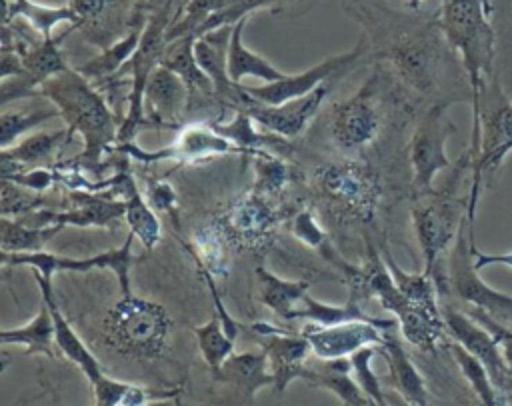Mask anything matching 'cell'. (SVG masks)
I'll return each mask as SVG.
<instances>
[{
    "instance_id": "1",
    "label": "cell",
    "mask_w": 512,
    "mask_h": 406,
    "mask_svg": "<svg viewBox=\"0 0 512 406\" xmlns=\"http://www.w3.org/2000/svg\"><path fill=\"white\" fill-rule=\"evenodd\" d=\"M342 8L362 24L376 54L388 58L412 88L424 94L436 88L444 36L440 20H422L380 0H342Z\"/></svg>"
},
{
    "instance_id": "2",
    "label": "cell",
    "mask_w": 512,
    "mask_h": 406,
    "mask_svg": "<svg viewBox=\"0 0 512 406\" xmlns=\"http://www.w3.org/2000/svg\"><path fill=\"white\" fill-rule=\"evenodd\" d=\"M40 96L48 98L72 134H82L84 150L70 162L96 170L102 154L118 142L122 120L114 116L104 96L92 88L80 70L64 68L40 86Z\"/></svg>"
},
{
    "instance_id": "3",
    "label": "cell",
    "mask_w": 512,
    "mask_h": 406,
    "mask_svg": "<svg viewBox=\"0 0 512 406\" xmlns=\"http://www.w3.org/2000/svg\"><path fill=\"white\" fill-rule=\"evenodd\" d=\"M484 0H442L440 26L446 44L460 54L472 90V112L478 108L482 86L494 60V30Z\"/></svg>"
},
{
    "instance_id": "4",
    "label": "cell",
    "mask_w": 512,
    "mask_h": 406,
    "mask_svg": "<svg viewBox=\"0 0 512 406\" xmlns=\"http://www.w3.org/2000/svg\"><path fill=\"white\" fill-rule=\"evenodd\" d=\"M170 332L166 310L134 294L122 296L104 316L102 340L108 348L130 358H152L162 352Z\"/></svg>"
},
{
    "instance_id": "5",
    "label": "cell",
    "mask_w": 512,
    "mask_h": 406,
    "mask_svg": "<svg viewBox=\"0 0 512 406\" xmlns=\"http://www.w3.org/2000/svg\"><path fill=\"white\" fill-rule=\"evenodd\" d=\"M468 166H472L470 152H466L458 160V164L452 170L448 184L442 192L428 194L426 202L416 204L412 208L414 234H416V240L422 250L424 272H428V274H434V270L440 262V256L454 242L458 228L462 224V218L466 216L468 198H464V200L454 198V188L458 186L462 170Z\"/></svg>"
},
{
    "instance_id": "6",
    "label": "cell",
    "mask_w": 512,
    "mask_h": 406,
    "mask_svg": "<svg viewBox=\"0 0 512 406\" xmlns=\"http://www.w3.org/2000/svg\"><path fill=\"white\" fill-rule=\"evenodd\" d=\"M172 0H164L160 8L148 18L140 44L132 58L120 68L122 72H130V92H128V112L126 118H122L120 130H118V144L134 140L136 130L146 122V110H144V90L148 84V78L152 70L162 62L166 52V30L172 22L170 18Z\"/></svg>"
},
{
    "instance_id": "7",
    "label": "cell",
    "mask_w": 512,
    "mask_h": 406,
    "mask_svg": "<svg viewBox=\"0 0 512 406\" xmlns=\"http://www.w3.org/2000/svg\"><path fill=\"white\" fill-rule=\"evenodd\" d=\"M472 246L474 226L468 222V216H464L448 256V290L468 306L482 310L498 324L512 328V296L488 286L478 276L480 270L474 266Z\"/></svg>"
},
{
    "instance_id": "8",
    "label": "cell",
    "mask_w": 512,
    "mask_h": 406,
    "mask_svg": "<svg viewBox=\"0 0 512 406\" xmlns=\"http://www.w3.org/2000/svg\"><path fill=\"white\" fill-rule=\"evenodd\" d=\"M314 186L336 212L362 222L372 220L380 184L368 164L354 160L322 164L314 174Z\"/></svg>"
},
{
    "instance_id": "9",
    "label": "cell",
    "mask_w": 512,
    "mask_h": 406,
    "mask_svg": "<svg viewBox=\"0 0 512 406\" xmlns=\"http://www.w3.org/2000/svg\"><path fill=\"white\" fill-rule=\"evenodd\" d=\"M134 234L128 232L122 246L114 250H106L86 258L74 256H58L46 250L36 252H2L4 266H28L40 272L46 278H52L56 272H88V270H110L120 284V294H132L130 288V268L138 262V256L132 254Z\"/></svg>"
},
{
    "instance_id": "10",
    "label": "cell",
    "mask_w": 512,
    "mask_h": 406,
    "mask_svg": "<svg viewBox=\"0 0 512 406\" xmlns=\"http://www.w3.org/2000/svg\"><path fill=\"white\" fill-rule=\"evenodd\" d=\"M450 102H438L430 106L414 128L410 140V166L412 186L416 196L432 194L434 176L450 166L446 156V140L454 132V124L446 116Z\"/></svg>"
},
{
    "instance_id": "11",
    "label": "cell",
    "mask_w": 512,
    "mask_h": 406,
    "mask_svg": "<svg viewBox=\"0 0 512 406\" xmlns=\"http://www.w3.org/2000/svg\"><path fill=\"white\" fill-rule=\"evenodd\" d=\"M440 310L448 336L480 358L498 392H502L506 402H512V370L504 358L496 336L478 320H474L468 312H462L452 304H442Z\"/></svg>"
},
{
    "instance_id": "12",
    "label": "cell",
    "mask_w": 512,
    "mask_h": 406,
    "mask_svg": "<svg viewBox=\"0 0 512 406\" xmlns=\"http://www.w3.org/2000/svg\"><path fill=\"white\" fill-rule=\"evenodd\" d=\"M366 52H368V40L366 36H360L354 48L344 54H334L300 74H286L276 82H264V86H246V90L250 96H254L264 104H282V102L310 94L320 84H324L330 76L348 72Z\"/></svg>"
},
{
    "instance_id": "13",
    "label": "cell",
    "mask_w": 512,
    "mask_h": 406,
    "mask_svg": "<svg viewBox=\"0 0 512 406\" xmlns=\"http://www.w3.org/2000/svg\"><path fill=\"white\" fill-rule=\"evenodd\" d=\"M278 218L280 212L272 208V200L250 190L226 204L216 216V222L226 232L228 240L248 248H258L270 240Z\"/></svg>"
},
{
    "instance_id": "14",
    "label": "cell",
    "mask_w": 512,
    "mask_h": 406,
    "mask_svg": "<svg viewBox=\"0 0 512 406\" xmlns=\"http://www.w3.org/2000/svg\"><path fill=\"white\" fill-rule=\"evenodd\" d=\"M114 150L124 152L132 156L138 162L154 164L160 160H198L214 154H230L236 152V144H232L228 138L218 134L212 124H188L184 126L174 142L160 150H142L136 146L134 140L118 144Z\"/></svg>"
},
{
    "instance_id": "15",
    "label": "cell",
    "mask_w": 512,
    "mask_h": 406,
    "mask_svg": "<svg viewBox=\"0 0 512 406\" xmlns=\"http://www.w3.org/2000/svg\"><path fill=\"white\" fill-rule=\"evenodd\" d=\"M376 78L364 82V86L350 98L334 104L332 110V138L344 150L364 148L378 134L380 118L372 104Z\"/></svg>"
},
{
    "instance_id": "16",
    "label": "cell",
    "mask_w": 512,
    "mask_h": 406,
    "mask_svg": "<svg viewBox=\"0 0 512 406\" xmlns=\"http://www.w3.org/2000/svg\"><path fill=\"white\" fill-rule=\"evenodd\" d=\"M248 328L262 340L260 346L268 356L276 392H284L290 382L302 378L308 354L312 352V346L304 334H292L264 322H254Z\"/></svg>"
},
{
    "instance_id": "17",
    "label": "cell",
    "mask_w": 512,
    "mask_h": 406,
    "mask_svg": "<svg viewBox=\"0 0 512 406\" xmlns=\"http://www.w3.org/2000/svg\"><path fill=\"white\" fill-rule=\"evenodd\" d=\"M60 38L44 36L38 42L30 44L26 50L18 52L22 58V74L2 80V104L6 106L12 100L40 94V86L54 74L62 72L66 66L60 54Z\"/></svg>"
},
{
    "instance_id": "18",
    "label": "cell",
    "mask_w": 512,
    "mask_h": 406,
    "mask_svg": "<svg viewBox=\"0 0 512 406\" xmlns=\"http://www.w3.org/2000/svg\"><path fill=\"white\" fill-rule=\"evenodd\" d=\"M326 94H328V86L324 82L310 94L282 102V104H264L252 96V100L246 104L244 110H248L254 122L260 124L262 128L274 134H280L284 138H294L314 118Z\"/></svg>"
},
{
    "instance_id": "19",
    "label": "cell",
    "mask_w": 512,
    "mask_h": 406,
    "mask_svg": "<svg viewBox=\"0 0 512 406\" xmlns=\"http://www.w3.org/2000/svg\"><path fill=\"white\" fill-rule=\"evenodd\" d=\"M304 338L310 342L314 356L318 358H344L354 350L368 344H382V330L366 320H350L320 326L310 322L302 330Z\"/></svg>"
},
{
    "instance_id": "20",
    "label": "cell",
    "mask_w": 512,
    "mask_h": 406,
    "mask_svg": "<svg viewBox=\"0 0 512 406\" xmlns=\"http://www.w3.org/2000/svg\"><path fill=\"white\" fill-rule=\"evenodd\" d=\"M188 98L190 88L186 86V82L170 68L158 64L152 70L144 90L146 122L150 120L154 126L174 128Z\"/></svg>"
},
{
    "instance_id": "21",
    "label": "cell",
    "mask_w": 512,
    "mask_h": 406,
    "mask_svg": "<svg viewBox=\"0 0 512 406\" xmlns=\"http://www.w3.org/2000/svg\"><path fill=\"white\" fill-rule=\"evenodd\" d=\"M56 210H30L20 216H2L0 246L2 252H36L64 228L54 222Z\"/></svg>"
},
{
    "instance_id": "22",
    "label": "cell",
    "mask_w": 512,
    "mask_h": 406,
    "mask_svg": "<svg viewBox=\"0 0 512 406\" xmlns=\"http://www.w3.org/2000/svg\"><path fill=\"white\" fill-rule=\"evenodd\" d=\"M112 190H70L72 208L64 212H56L54 222L62 226H98L108 228L116 220L126 214V202L118 194L110 196Z\"/></svg>"
},
{
    "instance_id": "23",
    "label": "cell",
    "mask_w": 512,
    "mask_h": 406,
    "mask_svg": "<svg viewBox=\"0 0 512 406\" xmlns=\"http://www.w3.org/2000/svg\"><path fill=\"white\" fill-rule=\"evenodd\" d=\"M36 282L40 286V294H42V300L48 304L50 308V314H52V320H54V330H56V346L58 350L72 362L76 364L82 374L88 378L90 384L98 382L104 372L96 360V356L86 348V344L80 340V336L72 330L70 322L66 320V316L62 314L56 298H54V288H52V278H46L42 276L40 272H36Z\"/></svg>"
},
{
    "instance_id": "24",
    "label": "cell",
    "mask_w": 512,
    "mask_h": 406,
    "mask_svg": "<svg viewBox=\"0 0 512 406\" xmlns=\"http://www.w3.org/2000/svg\"><path fill=\"white\" fill-rule=\"evenodd\" d=\"M398 324L382 330V344H378V352L386 358L390 378L396 386V390L402 394V398L410 404L424 406L428 402L426 396V384L420 376L418 368L414 366L410 354L406 352L400 336H398Z\"/></svg>"
},
{
    "instance_id": "25",
    "label": "cell",
    "mask_w": 512,
    "mask_h": 406,
    "mask_svg": "<svg viewBox=\"0 0 512 406\" xmlns=\"http://www.w3.org/2000/svg\"><path fill=\"white\" fill-rule=\"evenodd\" d=\"M352 374L350 358H318L312 362H306V368L302 372L300 380H306L308 384L316 388L330 390L336 394L338 400L350 406H366L372 404V400L362 392L360 384Z\"/></svg>"
},
{
    "instance_id": "26",
    "label": "cell",
    "mask_w": 512,
    "mask_h": 406,
    "mask_svg": "<svg viewBox=\"0 0 512 406\" xmlns=\"http://www.w3.org/2000/svg\"><path fill=\"white\" fill-rule=\"evenodd\" d=\"M214 380L232 384L242 390L248 400L256 396V392L264 386H274V376L270 372L268 356L260 350L232 352L216 370H212Z\"/></svg>"
},
{
    "instance_id": "27",
    "label": "cell",
    "mask_w": 512,
    "mask_h": 406,
    "mask_svg": "<svg viewBox=\"0 0 512 406\" xmlns=\"http://www.w3.org/2000/svg\"><path fill=\"white\" fill-rule=\"evenodd\" d=\"M112 190L126 202V224L128 230L142 242L146 250H154L160 240V222L150 204H146L130 172L120 170L114 174Z\"/></svg>"
},
{
    "instance_id": "28",
    "label": "cell",
    "mask_w": 512,
    "mask_h": 406,
    "mask_svg": "<svg viewBox=\"0 0 512 406\" xmlns=\"http://www.w3.org/2000/svg\"><path fill=\"white\" fill-rule=\"evenodd\" d=\"M300 302H302V308H292L288 312L286 320L302 318V320H308V322H314V324H320V326L338 324V322H350V320H366V322L376 324L380 330L398 324L396 318H376V316L366 314L360 308L358 296H354V294H350V298L344 304H338V306L336 304H328V302H320V300L312 298L308 292L302 296Z\"/></svg>"
},
{
    "instance_id": "29",
    "label": "cell",
    "mask_w": 512,
    "mask_h": 406,
    "mask_svg": "<svg viewBox=\"0 0 512 406\" xmlns=\"http://www.w3.org/2000/svg\"><path fill=\"white\" fill-rule=\"evenodd\" d=\"M72 136L74 134L68 128L54 132H38L14 144L12 148H2V176H10L18 170L42 164L56 152L60 144L70 142Z\"/></svg>"
},
{
    "instance_id": "30",
    "label": "cell",
    "mask_w": 512,
    "mask_h": 406,
    "mask_svg": "<svg viewBox=\"0 0 512 406\" xmlns=\"http://www.w3.org/2000/svg\"><path fill=\"white\" fill-rule=\"evenodd\" d=\"M248 18H242L240 22L234 24L230 46H228V74L234 82H240L246 76H254L262 82H276L286 76V72L278 70L272 62L262 58L260 54L252 52L244 40H242V30L246 26Z\"/></svg>"
},
{
    "instance_id": "31",
    "label": "cell",
    "mask_w": 512,
    "mask_h": 406,
    "mask_svg": "<svg viewBox=\"0 0 512 406\" xmlns=\"http://www.w3.org/2000/svg\"><path fill=\"white\" fill-rule=\"evenodd\" d=\"M2 344H20L28 354H44L56 358V330L48 304L42 300L36 316L18 328H4L0 332Z\"/></svg>"
},
{
    "instance_id": "32",
    "label": "cell",
    "mask_w": 512,
    "mask_h": 406,
    "mask_svg": "<svg viewBox=\"0 0 512 406\" xmlns=\"http://www.w3.org/2000/svg\"><path fill=\"white\" fill-rule=\"evenodd\" d=\"M212 126L218 134H222L232 144H236L238 150L248 152V154H252L256 150H286V148H290L286 142L288 138H284L280 134L256 132L254 118L244 108L234 110V118L230 122H226V124L214 122Z\"/></svg>"
},
{
    "instance_id": "33",
    "label": "cell",
    "mask_w": 512,
    "mask_h": 406,
    "mask_svg": "<svg viewBox=\"0 0 512 406\" xmlns=\"http://www.w3.org/2000/svg\"><path fill=\"white\" fill-rule=\"evenodd\" d=\"M254 276L258 282V300L284 320L294 304L302 300L310 286V280H284L266 270L264 266H258L254 270Z\"/></svg>"
},
{
    "instance_id": "34",
    "label": "cell",
    "mask_w": 512,
    "mask_h": 406,
    "mask_svg": "<svg viewBox=\"0 0 512 406\" xmlns=\"http://www.w3.org/2000/svg\"><path fill=\"white\" fill-rule=\"evenodd\" d=\"M142 32H144V18H138L136 22H132L126 36L112 42V46H106L100 56L88 60L78 70L86 78H96V80H106L108 76H114V72L120 70L136 52Z\"/></svg>"
},
{
    "instance_id": "35",
    "label": "cell",
    "mask_w": 512,
    "mask_h": 406,
    "mask_svg": "<svg viewBox=\"0 0 512 406\" xmlns=\"http://www.w3.org/2000/svg\"><path fill=\"white\" fill-rule=\"evenodd\" d=\"M194 40H196L194 36H184L168 42L160 64L170 68L174 74H178L186 82V86L190 88V96H192V88L204 94H214L212 80L206 76V72L200 68L194 56Z\"/></svg>"
},
{
    "instance_id": "36",
    "label": "cell",
    "mask_w": 512,
    "mask_h": 406,
    "mask_svg": "<svg viewBox=\"0 0 512 406\" xmlns=\"http://www.w3.org/2000/svg\"><path fill=\"white\" fill-rule=\"evenodd\" d=\"M14 18H24L36 32L42 36H52V30L70 22L76 24V12L68 6H44L34 0H4V20L10 22Z\"/></svg>"
},
{
    "instance_id": "37",
    "label": "cell",
    "mask_w": 512,
    "mask_h": 406,
    "mask_svg": "<svg viewBox=\"0 0 512 406\" xmlns=\"http://www.w3.org/2000/svg\"><path fill=\"white\" fill-rule=\"evenodd\" d=\"M228 236L220 228V224L214 220L210 224H204L196 228L192 234V244H184L196 264L204 266L214 276H224L228 272V250H226Z\"/></svg>"
},
{
    "instance_id": "38",
    "label": "cell",
    "mask_w": 512,
    "mask_h": 406,
    "mask_svg": "<svg viewBox=\"0 0 512 406\" xmlns=\"http://www.w3.org/2000/svg\"><path fill=\"white\" fill-rule=\"evenodd\" d=\"M382 258L386 260V266L390 268V274L396 282V286L400 288V292L414 304L430 310V312H442L440 304H438V286L432 274L428 272H420V274H412L402 270L396 260L392 258V254L388 252V248H384Z\"/></svg>"
},
{
    "instance_id": "39",
    "label": "cell",
    "mask_w": 512,
    "mask_h": 406,
    "mask_svg": "<svg viewBox=\"0 0 512 406\" xmlns=\"http://www.w3.org/2000/svg\"><path fill=\"white\" fill-rule=\"evenodd\" d=\"M448 350L452 352L454 362L458 364L462 376L468 380V384L472 386V390L476 392V396L480 398V402L484 404H500L506 402L504 396L498 392V388L494 386L486 366L480 362L478 356H474L470 350H466L460 342L456 340H448Z\"/></svg>"
},
{
    "instance_id": "40",
    "label": "cell",
    "mask_w": 512,
    "mask_h": 406,
    "mask_svg": "<svg viewBox=\"0 0 512 406\" xmlns=\"http://www.w3.org/2000/svg\"><path fill=\"white\" fill-rule=\"evenodd\" d=\"M60 110L52 104V106H36L34 110L28 108H14L8 110L4 108L0 114V146L8 148L10 144H14L24 132L52 120L58 118Z\"/></svg>"
},
{
    "instance_id": "41",
    "label": "cell",
    "mask_w": 512,
    "mask_h": 406,
    "mask_svg": "<svg viewBox=\"0 0 512 406\" xmlns=\"http://www.w3.org/2000/svg\"><path fill=\"white\" fill-rule=\"evenodd\" d=\"M192 332L196 334L198 348L210 370H216L234 352V338L224 330L216 310L206 324L192 326Z\"/></svg>"
},
{
    "instance_id": "42",
    "label": "cell",
    "mask_w": 512,
    "mask_h": 406,
    "mask_svg": "<svg viewBox=\"0 0 512 406\" xmlns=\"http://www.w3.org/2000/svg\"><path fill=\"white\" fill-rule=\"evenodd\" d=\"M252 158H254V172H256L252 190L270 200L278 198L290 180V170L286 162H282L274 154H268L266 150L252 152Z\"/></svg>"
},
{
    "instance_id": "43",
    "label": "cell",
    "mask_w": 512,
    "mask_h": 406,
    "mask_svg": "<svg viewBox=\"0 0 512 406\" xmlns=\"http://www.w3.org/2000/svg\"><path fill=\"white\" fill-rule=\"evenodd\" d=\"M378 354V346L376 344H368L362 346L358 350H354L348 358L352 364V374L356 378V382L360 384L362 392L372 400V404L384 406L386 398H384V390L380 386L378 376L372 370V358Z\"/></svg>"
},
{
    "instance_id": "44",
    "label": "cell",
    "mask_w": 512,
    "mask_h": 406,
    "mask_svg": "<svg viewBox=\"0 0 512 406\" xmlns=\"http://www.w3.org/2000/svg\"><path fill=\"white\" fill-rule=\"evenodd\" d=\"M282 2L284 0H218L216 12L204 22L200 36L220 26H234L242 18H248L250 12L272 6V4H282Z\"/></svg>"
},
{
    "instance_id": "45",
    "label": "cell",
    "mask_w": 512,
    "mask_h": 406,
    "mask_svg": "<svg viewBox=\"0 0 512 406\" xmlns=\"http://www.w3.org/2000/svg\"><path fill=\"white\" fill-rule=\"evenodd\" d=\"M36 190L26 188L18 182L2 178V198H0V212L2 216H20L30 210L42 208L44 200Z\"/></svg>"
},
{
    "instance_id": "46",
    "label": "cell",
    "mask_w": 512,
    "mask_h": 406,
    "mask_svg": "<svg viewBox=\"0 0 512 406\" xmlns=\"http://www.w3.org/2000/svg\"><path fill=\"white\" fill-rule=\"evenodd\" d=\"M122 0H70V8L76 12L74 26H86L90 30L102 28L110 16L116 18Z\"/></svg>"
},
{
    "instance_id": "47",
    "label": "cell",
    "mask_w": 512,
    "mask_h": 406,
    "mask_svg": "<svg viewBox=\"0 0 512 406\" xmlns=\"http://www.w3.org/2000/svg\"><path fill=\"white\" fill-rule=\"evenodd\" d=\"M292 234L302 244H306L308 248H314V250H322L328 244V236L320 228V224L316 222V216H314V212L310 208L300 210V212L294 214V218H292Z\"/></svg>"
},
{
    "instance_id": "48",
    "label": "cell",
    "mask_w": 512,
    "mask_h": 406,
    "mask_svg": "<svg viewBox=\"0 0 512 406\" xmlns=\"http://www.w3.org/2000/svg\"><path fill=\"white\" fill-rule=\"evenodd\" d=\"M128 388H130L128 382H120V380L104 374L98 382L92 384L94 402L98 406H122Z\"/></svg>"
},
{
    "instance_id": "49",
    "label": "cell",
    "mask_w": 512,
    "mask_h": 406,
    "mask_svg": "<svg viewBox=\"0 0 512 406\" xmlns=\"http://www.w3.org/2000/svg\"><path fill=\"white\" fill-rule=\"evenodd\" d=\"M468 314L474 318V320H478L482 326H486L494 336H496V340L500 342V348H502V352H504V358H506V362H508V366H510V370H512V328H506V326H502V324H498L496 320H492L490 316H486L482 310H478V308H468Z\"/></svg>"
},
{
    "instance_id": "50",
    "label": "cell",
    "mask_w": 512,
    "mask_h": 406,
    "mask_svg": "<svg viewBox=\"0 0 512 406\" xmlns=\"http://www.w3.org/2000/svg\"><path fill=\"white\" fill-rule=\"evenodd\" d=\"M148 202L156 212H172L178 204L176 200V192L172 190V186L164 180L154 182L148 186Z\"/></svg>"
},
{
    "instance_id": "51",
    "label": "cell",
    "mask_w": 512,
    "mask_h": 406,
    "mask_svg": "<svg viewBox=\"0 0 512 406\" xmlns=\"http://www.w3.org/2000/svg\"><path fill=\"white\" fill-rule=\"evenodd\" d=\"M472 254H474V266L478 270L490 266V264H502V266H508L512 268V252H496V254H490V252H482L478 250L476 246H472Z\"/></svg>"
},
{
    "instance_id": "52",
    "label": "cell",
    "mask_w": 512,
    "mask_h": 406,
    "mask_svg": "<svg viewBox=\"0 0 512 406\" xmlns=\"http://www.w3.org/2000/svg\"><path fill=\"white\" fill-rule=\"evenodd\" d=\"M404 4H406L410 10H418L420 4H422V0H404Z\"/></svg>"
},
{
    "instance_id": "53",
    "label": "cell",
    "mask_w": 512,
    "mask_h": 406,
    "mask_svg": "<svg viewBox=\"0 0 512 406\" xmlns=\"http://www.w3.org/2000/svg\"><path fill=\"white\" fill-rule=\"evenodd\" d=\"M484 4H486V8H488L490 14H492V10H494V8H492V2H490V0H484Z\"/></svg>"
}]
</instances>
